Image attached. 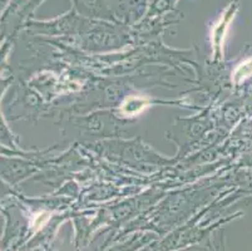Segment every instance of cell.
<instances>
[{"label": "cell", "instance_id": "6da1fadb", "mask_svg": "<svg viewBox=\"0 0 252 251\" xmlns=\"http://www.w3.org/2000/svg\"><path fill=\"white\" fill-rule=\"evenodd\" d=\"M148 106V100L145 97H128L126 102L122 104V112L127 116H134V114L141 113L146 107Z\"/></svg>", "mask_w": 252, "mask_h": 251}, {"label": "cell", "instance_id": "7a4b0ae2", "mask_svg": "<svg viewBox=\"0 0 252 251\" xmlns=\"http://www.w3.org/2000/svg\"><path fill=\"white\" fill-rule=\"evenodd\" d=\"M48 220H49V214H47V212H43V214H39L37 217H35L33 226H34L35 230H38V228L43 227V226L46 225Z\"/></svg>", "mask_w": 252, "mask_h": 251}]
</instances>
